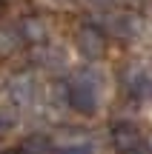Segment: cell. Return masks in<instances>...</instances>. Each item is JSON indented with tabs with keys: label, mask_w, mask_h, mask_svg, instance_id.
<instances>
[{
	"label": "cell",
	"mask_w": 152,
	"mask_h": 154,
	"mask_svg": "<svg viewBox=\"0 0 152 154\" xmlns=\"http://www.w3.org/2000/svg\"><path fill=\"white\" fill-rule=\"evenodd\" d=\"M101 88H103V74L98 69H83L66 83V103L78 114L92 117L101 106Z\"/></svg>",
	"instance_id": "cell-1"
},
{
	"label": "cell",
	"mask_w": 152,
	"mask_h": 154,
	"mask_svg": "<svg viewBox=\"0 0 152 154\" xmlns=\"http://www.w3.org/2000/svg\"><path fill=\"white\" fill-rule=\"evenodd\" d=\"M75 46H78L80 57H86L89 63L101 60L106 54V34L95 26H80L78 34H75Z\"/></svg>",
	"instance_id": "cell-2"
},
{
	"label": "cell",
	"mask_w": 152,
	"mask_h": 154,
	"mask_svg": "<svg viewBox=\"0 0 152 154\" xmlns=\"http://www.w3.org/2000/svg\"><path fill=\"white\" fill-rule=\"evenodd\" d=\"M109 143L118 154H138L144 146V137L135 123H115L109 131Z\"/></svg>",
	"instance_id": "cell-3"
},
{
	"label": "cell",
	"mask_w": 152,
	"mask_h": 154,
	"mask_svg": "<svg viewBox=\"0 0 152 154\" xmlns=\"http://www.w3.org/2000/svg\"><path fill=\"white\" fill-rule=\"evenodd\" d=\"M37 80L32 74H15L9 83H6V94L15 106H32L37 100Z\"/></svg>",
	"instance_id": "cell-4"
},
{
	"label": "cell",
	"mask_w": 152,
	"mask_h": 154,
	"mask_svg": "<svg viewBox=\"0 0 152 154\" xmlns=\"http://www.w3.org/2000/svg\"><path fill=\"white\" fill-rule=\"evenodd\" d=\"M17 34H20V40H29L34 46H46V40H49V23L37 14H29V17L20 20Z\"/></svg>",
	"instance_id": "cell-5"
},
{
	"label": "cell",
	"mask_w": 152,
	"mask_h": 154,
	"mask_svg": "<svg viewBox=\"0 0 152 154\" xmlns=\"http://www.w3.org/2000/svg\"><path fill=\"white\" fill-rule=\"evenodd\" d=\"M124 88L132 100H147V97H152V77L144 69H132L124 77Z\"/></svg>",
	"instance_id": "cell-6"
},
{
	"label": "cell",
	"mask_w": 152,
	"mask_h": 154,
	"mask_svg": "<svg viewBox=\"0 0 152 154\" xmlns=\"http://www.w3.org/2000/svg\"><path fill=\"white\" fill-rule=\"evenodd\" d=\"M34 63L46 72H60V69H66V51L60 46H37L34 49Z\"/></svg>",
	"instance_id": "cell-7"
},
{
	"label": "cell",
	"mask_w": 152,
	"mask_h": 154,
	"mask_svg": "<svg viewBox=\"0 0 152 154\" xmlns=\"http://www.w3.org/2000/svg\"><path fill=\"white\" fill-rule=\"evenodd\" d=\"M138 29H141V23H138L135 14L121 11V14H112V17H109V34H115V37H121V40L135 37Z\"/></svg>",
	"instance_id": "cell-8"
},
{
	"label": "cell",
	"mask_w": 152,
	"mask_h": 154,
	"mask_svg": "<svg viewBox=\"0 0 152 154\" xmlns=\"http://www.w3.org/2000/svg\"><path fill=\"white\" fill-rule=\"evenodd\" d=\"M17 154H52V140L43 137V134H29L20 143V151Z\"/></svg>",
	"instance_id": "cell-9"
},
{
	"label": "cell",
	"mask_w": 152,
	"mask_h": 154,
	"mask_svg": "<svg viewBox=\"0 0 152 154\" xmlns=\"http://www.w3.org/2000/svg\"><path fill=\"white\" fill-rule=\"evenodd\" d=\"M20 43H23V40H20V34H17V29H11V26H0V57L11 54V51H15Z\"/></svg>",
	"instance_id": "cell-10"
},
{
	"label": "cell",
	"mask_w": 152,
	"mask_h": 154,
	"mask_svg": "<svg viewBox=\"0 0 152 154\" xmlns=\"http://www.w3.org/2000/svg\"><path fill=\"white\" fill-rule=\"evenodd\" d=\"M52 154H95V146L89 140H72V143L52 146Z\"/></svg>",
	"instance_id": "cell-11"
},
{
	"label": "cell",
	"mask_w": 152,
	"mask_h": 154,
	"mask_svg": "<svg viewBox=\"0 0 152 154\" xmlns=\"http://www.w3.org/2000/svg\"><path fill=\"white\" fill-rule=\"evenodd\" d=\"M15 128V111L11 109H0V134Z\"/></svg>",
	"instance_id": "cell-12"
},
{
	"label": "cell",
	"mask_w": 152,
	"mask_h": 154,
	"mask_svg": "<svg viewBox=\"0 0 152 154\" xmlns=\"http://www.w3.org/2000/svg\"><path fill=\"white\" fill-rule=\"evenodd\" d=\"M89 3H92V6H109L112 0H89Z\"/></svg>",
	"instance_id": "cell-13"
},
{
	"label": "cell",
	"mask_w": 152,
	"mask_h": 154,
	"mask_svg": "<svg viewBox=\"0 0 152 154\" xmlns=\"http://www.w3.org/2000/svg\"><path fill=\"white\" fill-rule=\"evenodd\" d=\"M0 154H17V151H0Z\"/></svg>",
	"instance_id": "cell-14"
}]
</instances>
